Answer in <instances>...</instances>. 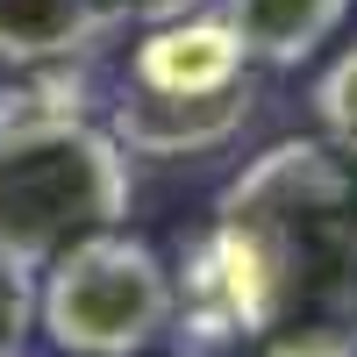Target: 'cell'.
Returning <instances> with one entry per match:
<instances>
[{
    "label": "cell",
    "mask_w": 357,
    "mask_h": 357,
    "mask_svg": "<svg viewBox=\"0 0 357 357\" xmlns=\"http://www.w3.org/2000/svg\"><path fill=\"white\" fill-rule=\"evenodd\" d=\"M193 343L357 357V143L286 136L222 186L186 264Z\"/></svg>",
    "instance_id": "cell-1"
},
{
    "label": "cell",
    "mask_w": 357,
    "mask_h": 357,
    "mask_svg": "<svg viewBox=\"0 0 357 357\" xmlns=\"http://www.w3.org/2000/svg\"><path fill=\"white\" fill-rule=\"evenodd\" d=\"M122 215H129V158L114 129H93L79 114L0 129V250L43 272L86 236L122 229Z\"/></svg>",
    "instance_id": "cell-2"
},
{
    "label": "cell",
    "mask_w": 357,
    "mask_h": 357,
    "mask_svg": "<svg viewBox=\"0 0 357 357\" xmlns=\"http://www.w3.org/2000/svg\"><path fill=\"white\" fill-rule=\"evenodd\" d=\"M172 314H178L172 264L122 229H100L65 257H50V279L36 301V321L72 357H136L172 329Z\"/></svg>",
    "instance_id": "cell-3"
},
{
    "label": "cell",
    "mask_w": 357,
    "mask_h": 357,
    "mask_svg": "<svg viewBox=\"0 0 357 357\" xmlns=\"http://www.w3.org/2000/svg\"><path fill=\"white\" fill-rule=\"evenodd\" d=\"M250 50L243 36L229 29V15H178L165 29H151V36L136 43L129 57V86H143V93H229V86H250L243 79Z\"/></svg>",
    "instance_id": "cell-4"
},
{
    "label": "cell",
    "mask_w": 357,
    "mask_h": 357,
    "mask_svg": "<svg viewBox=\"0 0 357 357\" xmlns=\"http://www.w3.org/2000/svg\"><path fill=\"white\" fill-rule=\"evenodd\" d=\"M250 122V86H229V93H143V86H122L114 100V143L129 158H200L229 143Z\"/></svg>",
    "instance_id": "cell-5"
},
{
    "label": "cell",
    "mask_w": 357,
    "mask_h": 357,
    "mask_svg": "<svg viewBox=\"0 0 357 357\" xmlns=\"http://www.w3.org/2000/svg\"><path fill=\"white\" fill-rule=\"evenodd\" d=\"M229 29L257 65H307V57L350 22V0H222Z\"/></svg>",
    "instance_id": "cell-6"
},
{
    "label": "cell",
    "mask_w": 357,
    "mask_h": 357,
    "mask_svg": "<svg viewBox=\"0 0 357 357\" xmlns=\"http://www.w3.org/2000/svg\"><path fill=\"white\" fill-rule=\"evenodd\" d=\"M107 36L93 0H0V65H57Z\"/></svg>",
    "instance_id": "cell-7"
},
{
    "label": "cell",
    "mask_w": 357,
    "mask_h": 357,
    "mask_svg": "<svg viewBox=\"0 0 357 357\" xmlns=\"http://www.w3.org/2000/svg\"><path fill=\"white\" fill-rule=\"evenodd\" d=\"M36 264H22L15 250H0V357H22L29 329H36Z\"/></svg>",
    "instance_id": "cell-8"
},
{
    "label": "cell",
    "mask_w": 357,
    "mask_h": 357,
    "mask_svg": "<svg viewBox=\"0 0 357 357\" xmlns=\"http://www.w3.org/2000/svg\"><path fill=\"white\" fill-rule=\"evenodd\" d=\"M314 114H321V129L336 143H357V43L314 79Z\"/></svg>",
    "instance_id": "cell-9"
},
{
    "label": "cell",
    "mask_w": 357,
    "mask_h": 357,
    "mask_svg": "<svg viewBox=\"0 0 357 357\" xmlns=\"http://www.w3.org/2000/svg\"><path fill=\"white\" fill-rule=\"evenodd\" d=\"M100 8V22L114 29V22H136V29H165V22H178V15H193V0H93Z\"/></svg>",
    "instance_id": "cell-10"
}]
</instances>
